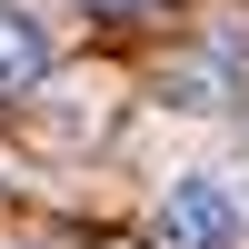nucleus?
I'll list each match as a JSON object with an SVG mask.
<instances>
[{
  "instance_id": "1",
  "label": "nucleus",
  "mask_w": 249,
  "mask_h": 249,
  "mask_svg": "<svg viewBox=\"0 0 249 249\" xmlns=\"http://www.w3.org/2000/svg\"><path fill=\"white\" fill-rule=\"evenodd\" d=\"M239 230H249V210L230 179H170L150 210V249H239Z\"/></svg>"
},
{
  "instance_id": "2",
  "label": "nucleus",
  "mask_w": 249,
  "mask_h": 249,
  "mask_svg": "<svg viewBox=\"0 0 249 249\" xmlns=\"http://www.w3.org/2000/svg\"><path fill=\"white\" fill-rule=\"evenodd\" d=\"M40 70H50V20H30V10H10V0H0V100L30 90Z\"/></svg>"
},
{
  "instance_id": "3",
  "label": "nucleus",
  "mask_w": 249,
  "mask_h": 249,
  "mask_svg": "<svg viewBox=\"0 0 249 249\" xmlns=\"http://www.w3.org/2000/svg\"><path fill=\"white\" fill-rule=\"evenodd\" d=\"M80 10H100V20H110V10H140V0H80Z\"/></svg>"
}]
</instances>
